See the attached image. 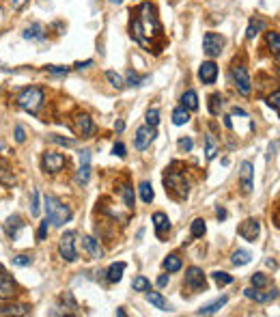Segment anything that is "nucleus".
Masks as SVG:
<instances>
[{
    "label": "nucleus",
    "mask_w": 280,
    "mask_h": 317,
    "mask_svg": "<svg viewBox=\"0 0 280 317\" xmlns=\"http://www.w3.org/2000/svg\"><path fill=\"white\" fill-rule=\"evenodd\" d=\"M132 37L138 41L142 47H153L156 39L162 37V24L158 20V11L151 2H142L132 17Z\"/></svg>",
    "instance_id": "1"
},
{
    "label": "nucleus",
    "mask_w": 280,
    "mask_h": 317,
    "mask_svg": "<svg viewBox=\"0 0 280 317\" xmlns=\"http://www.w3.org/2000/svg\"><path fill=\"white\" fill-rule=\"evenodd\" d=\"M45 216H47V223H52L54 226H63L65 223L71 220L74 212H71L69 205H65L56 196H45Z\"/></svg>",
    "instance_id": "2"
},
{
    "label": "nucleus",
    "mask_w": 280,
    "mask_h": 317,
    "mask_svg": "<svg viewBox=\"0 0 280 317\" xmlns=\"http://www.w3.org/2000/svg\"><path fill=\"white\" fill-rule=\"evenodd\" d=\"M15 101H17V106L24 108L26 112L37 115V110L43 106V101H45V93H43V89H39V87H26V89H22V91L17 93Z\"/></svg>",
    "instance_id": "3"
},
{
    "label": "nucleus",
    "mask_w": 280,
    "mask_h": 317,
    "mask_svg": "<svg viewBox=\"0 0 280 317\" xmlns=\"http://www.w3.org/2000/svg\"><path fill=\"white\" fill-rule=\"evenodd\" d=\"M164 186H166V192H168L172 199H186L188 196V181L183 177L181 171H175V166L166 169V175H164Z\"/></svg>",
    "instance_id": "4"
},
{
    "label": "nucleus",
    "mask_w": 280,
    "mask_h": 317,
    "mask_svg": "<svg viewBox=\"0 0 280 317\" xmlns=\"http://www.w3.org/2000/svg\"><path fill=\"white\" fill-rule=\"evenodd\" d=\"M76 237H78V233L76 231H67L65 235L61 237V242H58V255L63 257L65 261L74 263L78 259V250H76Z\"/></svg>",
    "instance_id": "5"
},
{
    "label": "nucleus",
    "mask_w": 280,
    "mask_h": 317,
    "mask_svg": "<svg viewBox=\"0 0 280 317\" xmlns=\"http://www.w3.org/2000/svg\"><path fill=\"white\" fill-rule=\"evenodd\" d=\"M231 78H233V85L241 95H250L252 93V80H250V74L243 65H233L231 69Z\"/></svg>",
    "instance_id": "6"
},
{
    "label": "nucleus",
    "mask_w": 280,
    "mask_h": 317,
    "mask_svg": "<svg viewBox=\"0 0 280 317\" xmlns=\"http://www.w3.org/2000/svg\"><path fill=\"white\" fill-rule=\"evenodd\" d=\"M183 283L190 291H194V294H199V291H207V278H205V272L200 270V268H188L186 270V278H183Z\"/></svg>",
    "instance_id": "7"
},
{
    "label": "nucleus",
    "mask_w": 280,
    "mask_h": 317,
    "mask_svg": "<svg viewBox=\"0 0 280 317\" xmlns=\"http://www.w3.org/2000/svg\"><path fill=\"white\" fill-rule=\"evenodd\" d=\"M224 47V37L218 33H207L205 37H202V52H205L209 58H216L220 56V52H222Z\"/></svg>",
    "instance_id": "8"
},
{
    "label": "nucleus",
    "mask_w": 280,
    "mask_h": 317,
    "mask_svg": "<svg viewBox=\"0 0 280 317\" xmlns=\"http://www.w3.org/2000/svg\"><path fill=\"white\" fill-rule=\"evenodd\" d=\"M240 188L243 194H250L254 188V164L250 160H243L240 166Z\"/></svg>",
    "instance_id": "9"
},
{
    "label": "nucleus",
    "mask_w": 280,
    "mask_h": 317,
    "mask_svg": "<svg viewBox=\"0 0 280 317\" xmlns=\"http://www.w3.org/2000/svg\"><path fill=\"white\" fill-rule=\"evenodd\" d=\"M65 164H67V158L56 151H45L43 158H41V169L45 173H58V171H63Z\"/></svg>",
    "instance_id": "10"
},
{
    "label": "nucleus",
    "mask_w": 280,
    "mask_h": 317,
    "mask_svg": "<svg viewBox=\"0 0 280 317\" xmlns=\"http://www.w3.org/2000/svg\"><path fill=\"white\" fill-rule=\"evenodd\" d=\"M158 136L156 128H151V125H142V128L136 130V136H134V147L138 149V151H145V149L151 145L153 138Z\"/></svg>",
    "instance_id": "11"
},
{
    "label": "nucleus",
    "mask_w": 280,
    "mask_h": 317,
    "mask_svg": "<svg viewBox=\"0 0 280 317\" xmlns=\"http://www.w3.org/2000/svg\"><path fill=\"white\" fill-rule=\"evenodd\" d=\"M17 294V285L15 280L11 278V274L0 266V300H9Z\"/></svg>",
    "instance_id": "12"
},
{
    "label": "nucleus",
    "mask_w": 280,
    "mask_h": 317,
    "mask_svg": "<svg viewBox=\"0 0 280 317\" xmlns=\"http://www.w3.org/2000/svg\"><path fill=\"white\" fill-rule=\"evenodd\" d=\"M237 233H240V237H243L246 242H257V237L261 233V223L257 218H248V220H243V223L240 225Z\"/></svg>",
    "instance_id": "13"
},
{
    "label": "nucleus",
    "mask_w": 280,
    "mask_h": 317,
    "mask_svg": "<svg viewBox=\"0 0 280 317\" xmlns=\"http://www.w3.org/2000/svg\"><path fill=\"white\" fill-rule=\"evenodd\" d=\"M74 130L78 132L82 138H88V136L95 132V123L91 115H86V112H78V115L74 117Z\"/></svg>",
    "instance_id": "14"
},
{
    "label": "nucleus",
    "mask_w": 280,
    "mask_h": 317,
    "mask_svg": "<svg viewBox=\"0 0 280 317\" xmlns=\"http://www.w3.org/2000/svg\"><path fill=\"white\" fill-rule=\"evenodd\" d=\"M243 296H246L248 300H254V302L265 304V302L276 300V298H278V291H276V289H272V291H261L259 287H248V289H243Z\"/></svg>",
    "instance_id": "15"
},
{
    "label": "nucleus",
    "mask_w": 280,
    "mask_h": 317,
    "mask_svg": "<svg viewBox=\"0 0 280 317\" xmlns=\"http://www.w3.org/2000/svg\"><path fill=\"white\" fill-rule=\"evenodd\" d=\"M88 179H91V151L82 149L80 151V171H78V183L86 186Z\"/></svg>",
    "instance_id": "16"
},
{
    "label": "nucleus",
    "mask_w": 280,
    "mask_h": 317,
    "mask_svg": "<svg viewBox=\"0 0 280 317\" xmlns=\"http://www.w3.org/2000/svg\"><path fill=\"white\" fill-rule=\"evenodd\" d=\"M199 78H200L202 85H213L218 78V65L213 61H205L199 67Z\"/></svg>",
    "instance_id": "17"
},
{
    "label": "nucleus",
    "mask_w": 280,
    "mask_h": 317,
    "mask_svg": "<svg viewBox=\"0 0 280 317\" xmlns=\"http://www.w3.org/2000/svg\"><path fill=\"white\" fill-rule=\"evenodd\" d=\"M151 223H153V229H156V235L160 237V240H164L166 233L170 231L168 216H166L164 212H156V214H153V218H151Z\"/></svg>",
    "instance_id": "18"
},
{
    "label": "nucleus",
    "mask_w": 280,
    "mask_h": 317,
    "mask_svg": "<svg viewBox=\"0 0 280 317\" xmlns=\"http://www.w3.org/2000/svg\"><path fill=\"white\" fill-rule=\"evenodd\" d=\"M24 220H22V216H17V214H13V216H9L7 220H4V225H2V229H4V233L11 237V240H17V235H20V231L24 229Z\"/></svg>",
    "instance_id": "19"
},
{
    "label": "nucleus",
    "mask_w": 280,
    "mask_h": 317,
    "mask_svg": "<svg viewBox=\"0 0 280 317\" xmlns=\"http://www.w3.org/2000/svg\"><path fill=\"white\" fill-rule=\"evenodd\" d=\"M82 248H84V253L91 257V259H101V257H104V248L99 246V240H95L91 235L82 237Z\"/></svg>",
    "instance_id": "20"
},
{
    "label": "nucleus",
    "mask_w": 280,
    "mask_h": 317,
    "mask_svg": "<svg viewBox=\"0 0 280 317\" xmlns=\"http://www.w3.org/2000/svg\"><path fill=\"white\" fill-rule=\"evenodd\" d=\"M145 294H147V302H149V304H153L156 309H160V311H168V313L172 311L170 302L166 300V298H164L162 294H160V291H151V289H147Z\"/></svg>",
    "instance_id": "21"
},
{
    "label": "nucleus",
    "mask_w": 280,
    "mask_h": 317,
    "mask_svg": "<svg viewBox=\"0 0 280 317\" xmlns=\"http://www.w3.org/2000/svg\"><path fill=\"white\" fill-rule=\"evenodd\" d=\"M33 309L28 307V304H4V307H0V315H31Z\"/></svg>",
    "instance_id": "22"
},
{
    "label": "nucleus",
    "mask_w": 280,
    "mask_h": 317,
    "mask_svg": "<svg viewBox=\"0 0 280 317\" xmlns=\"http://www.w3.org/2000/svg\"><path fill=\"white\" fill-rule=\"evenodd\" d=\"M24 39H28V41H43L45 39V28H43V24H39V22H35L31 24V26L24 31Z\"/></svg>",
    "instance_id": "23"
},
{
    "label": "nucleus",
    "mask_w": 280,
    "mask_h": 317,
    "mask_svg": "<svg viewBox=\"0 0 280 317\" xmlns=\"http://www.w3.org/2000/svg\"><path fill=\"white\" fill-rule=\"evenodd\" d=\"M0 183L4 186H15V175H13V169L7 160H0Z\"/></svg>",
    "instance_id": "24"
},
{
    "label": "nucleus",
    "mask_w": 280,
    "mask_h": 317,
    "mask_svg": "<svg viewBox=\"0 0 280 317\" xmlns=\"http://www.w3.org/2000/svg\"><path fill=\"white\" fill-rule=\"evenodd\" d=\"M125 268H127V263H125V261L112 263V266L108 268V272H106V278H108V283H119V280L123 278Z\"/></svg>",
    "instance_id": "25"
},
{
    "label": "nucleus",
    "mask_w": 280,
    "mask_h": 317,
    "mask_svg": "<svg viewBox=\"0 0 280 317\" xmlns=\"http://www.w3.org/2000/svg\"><path fill=\"white\" fill-rule=\"evenodd\" d=\"M218 151H220V145H218L216 136L207 134L205 136V158H207V162H211V160L218 155Z\"/></svg>",
    "instance_id": "26"
},
{
    "label": "nucleus",
    "mask_w": 280,
    "mask_h": 317,
    "mask_svg": "<svg viewBox=\"0 0 280 317\" xmlns=\"http://www.w3.org/2000/svg\"><path fill=\"white\" fill-rule=\"evenodd\" d=\"M226 302H229V298H226V296H222V298H218L216 302H211V304H207V307L199 309V311H196V315H213V313H218V311L222 309Z\"/></svg>",
    "instance_id": "27"
},
{
    "label": "nucleus",
    "mask_w": 280,
    "mask_h": 317,
    "mask_svg": "<svg viewBox=\"0 0 280 317\" xmlns=\"http://www.w3.org/2000/svg\"><path fill=\"white\" fill-rule=\"evenodd\" d=\"M162 266H164V270L168 272V274H175V272L181 270L183 263H181V257H179V255H168V257L164 259Z\"/></svg>",
    "instance_id": "28"
},
{
    "label": "nucleus",
    "mask_w": 280,
    "mask_h": 317,
    "mask_svg": "<svg viewBox=\"0 0 280 317\" xmlns=\"http://www.w3.org/2000/svg\"><path fill=\"white\" fill-rule=\"evenodd\" d=\"M181 106L186 110H196L199 108V95H196V91H186L181 95Z\"/></svg>",
    "instance_id": "29"
},
{
    "label": "nucleus",
    "mask_w": 280,
    "mask_h": 317,
    "mask_svg": "<svg viewBox=\"0 0 280 317\" xmlns=\"http://www.w3.org/2000/svg\"><path fill=\"white\" fill-rule=\"evenodd\" d=\"M138 192H140V199H142V203H151L153 199H156V192H153L151 181H142L140 186H138Z\"/></svg>",
    "instance_id": "30"
},
{
    "label": "nucleus",
    "mask_w": 280,
    "mask_h": 317,
    "mask_svg": "<svg viewBox=\"0 0 280 317\" xmlns=\"http://www.w3.org/2000/svg\"><path fill=\"white\" fill-rule=\"evenodd\" d=\"M265 28V22L259 20V17H254V20H250L248 24V31H246V39H254L259 35V31H263Z\"/></svg>",
    "instance_id": "31"
},
{
    "label": "nucleus",
    "mask_w": 280,
    "mask_h": 317,
    "mask_svg": "<svg viewBox=\"0 0 280 317\" xmlns=\"http://www.w3.org/2000/svg\"><path fill=\"white\" fill-rule=\"evenodd\" d=\"M188 121H190V110H186L183 106L172 110V123L175 125H186Z\"/></svg>",
    "instance_id": "32"
},
{
    "label": "nucleus",
    "mask_w": 280,
    "mask_h": 317,
    "mask_svg": "<svg viewBox=\"0 0 280 317\" xmlns=\"http://www.w3.org/2000/svg\"><path fill=\"white\" fill-rule=\"evenodd\" d=\"M250 259H252V255L243 248H237L233 253V257H231V261H233L235 266H246V263H250Z\"/></svg>",
    "instance_id": "33"
},
{
    "label": "nucleus",
    "mask_w": 280,
    "mask_h": 317,
    "mask_svg": "<svg viewBox=\"0 0 280 317\" xmlns=\"http://www.w3.org/2000/svg\"><path fill=\"white\" fill-rule=\"evenodd\" d=\"M267 47L272 50V54L278 58V50H280V35L276 31H270L267 33Z\"/></svg>",
    "instance_id": "34"
},
{
    "label": "nucleus",
    "mask_w": 280,
    "mask_h": 317,
    "mask_svg": "<svg viewBox=\"0 0 280 317\" xmlns=\"http://www.w3.org/2000/svg\"><path fill=\"white\" fill-rule=\"evenodd\" d=\"M222 106H224L222 95H220V93H213V95H209V112H211V115H220V110H222Z\"/></svg>",
    "instance_id": "35"
},
{
    "label": "nucleus",
    "mask_w": 280,
    "mask_h": 317,
    "mask_svg": "<svg viewBox=\"0 0 280 317\" xmlns=\"http://www.w3.org/2000/svg\"><path fill=\"white\" fill-rule=\"evenodd\" d=\"M121 194H123L125 207H127V209H134V203H136V199H134V188L129 186V183H125V186L121 188Z\"/></svg>",
    "instance_id": "36"
},
{
    "label": "nucleus",
    "mask_w": 280,
    "mask_h": 317,
    "mask_svg": "<svg viewBox=\"0 0 280 317\" xmlns=\"http://www.w3.org/2000/svg\"><path fill=\"white\" fill-rule=\"evenodd\" d=\"M211 278L216 280V285H218V287H224V285H231V283H233V276H231V274L220 272V270L211 272Z\"/></svg>",
    "instance_id": "37"
},
{
    "label": "nucleus",
    "mask_w": 280,
    "mask_h": 317,
    "mask_svg": "<svg viewBox=\"0 0 280 317\" xmlns=\"http://www.w3.org/2000/svg\"><path fill=\"white\" fill-rule=\"evenodd\" d=\"M106 80H108V82H110V85L115 87V89H123V87H125V80H123V78L117 74V71H112V69H108V71H106Z\"/></svg>",
    "instance_id": "38"
},
{
    "label": "nucleus",
    "mask_w": 280,
    "mask_h": 317,
    "mask_svg": "<svg viewBox=\"0 0 280 317\" xmlns=\"http://www.w3.org/2000/svg\"><path fill=\"white\" fill-rule=\"evenodd\" d=\"M192 237H196V240H199V237H202L205 235V231H207V226H205V220L202 218H196L194 223H192Z\"/></svg>",
    "instance_id": "39"
},
{
    "label": "nucleus",
    "mask_w": 280,
    "mask_h": 317,
    "mask_svg": "<svg viewBox=\"0 0 280 317\" xmlns=\"http://www.w3.org/2000/svg\"><path fill=\"white\" fill-rule=\"evenodd\" d=\"M145 80H147V78H140L134 69H129L127 71V78H125V85H127V87H140Z\"/></svg>",
    "instance_id": "40"
},
{
    "label": "nucleus",
    "mask_w": 280,
    "mask_h": 317,
    "mask_svg": "<svg viewBox=\"0 0 280 317\" xmlns=\"http://www.w3.org/2000/svg\"><path fill=\"white\" fill-rule=\"evenodd\" d=\"M250 283H252V287H259V289H263V287H267V283H270V278H267V274L257 272V274H252Z\"/></svg>",
    "instance_id": "41"
},
{
    "label": "nucleus",
    "mask_w": 280,
    "mask_h": 317,
    "mask_svg": "<svg viewBox=\"0 0 280 317\" xmlns=\"http://www.w3.org/2000/svg\"><path fill=\"white\" fill-rule=\"evenodd\" d=\"M132 287H134V291H147V289H151V283H149L147 276H136Z\"/></svg>",
    "instance_id": "42"
},
{
    "label": "nucleus",
    "mask_w": 280,
    "mask_h": 317,
    "mask_svg": "<svg viewBox=\"0 0 280 317\" xmlns=\"http://www.w3.org/2000/svg\"><path fill=\"white\" fill-rule=\"evenodd\" d=\"M47 140H50V142H56V145H63V147H76V145H78L76 140L63 138V136H58V134H50V136H47Z\"/></svg>",
    "instance_id": "43"
},
{
    "label": "nucleus",
    "mask_w": 280,
    "mask_h": 317,
    "mask_svg": "<svg viewBox=\"0 0 280 317\" xmlns=\"http://www.w3.org/2000/svg\"><path fill=\"white\" fill-rule=\"evenodd\" d=\"M147 125H151V128H158V123H160V110L158 108H151V110H147Z\"/></svg>",
    "instance_id": "44"
},
{
    "label": "nucleus",
    "mask_w": 280,
    "mask_h": 317,
    "mask_svg": "<svg viewBox=\"0 0 280 317\" xmlns=\"http://www.w3.org/2000/svg\"><path fill=\"white\" fill-rule=\"evenodd\" d=\"M11 261H13V266H17V268H26V266H31V263H33V257L15 255V257H11Z\"/></svg>",
    "instance_id": "45"
},
{
    "label": "nucleus",
    "mask_w": 280,
    "mask_h": 317,
    "mask_svg": "<svg viewBox=\"0 0 280 317\" xmlns=\"http://www.w3.org/2000/svg\"><path fill=\"white\" fill-rule=\"evenodd\" d=\"M61 304H67L71 311H78V302L74 300V294H71V291H65V294L61 296Z\"/></svg>",
    "instance_id": "46"
},
{
    "label": "nucleus",
    "mask_w": 280,
    "mask_h": 317,
    "mask_svg": "<svg viewBox=\"0 0 280 317\" xmlns=\"http://www.w3.org/2000/svg\"><path fill=\"white\" fill-rule=\"evenodd\" d=\"M41 205H39V190H33V199H31V216H39Z\"/></svg>",
    "instance_id": "47"
},
{
    "label": "nucleus",
    "mask_w": 280,
    "mask_h": 317,
    "mask_svg": "<svg viewBox=\"0 0 280 317\" xmlns=\"http://www.w3.org/2000/svg\"><path fill=\"white\" fill-rule=\"evenodd\" d=\"M45 71L47 74H54V76H63V74H69V67H63V65H47Z\"/></svg>",
    "instance_id": "48"
},
{
    "label": "nucleus",
    "mask_w": 280,
    "mask_h": 317,
    "mask_svg": "<svg viewBox=\"0 0 280 317\" xmlns=\"http://www.w3.org/2000/svg\"><path fill=\"white\" fill-rule=\"evenodd\" d=\"M179 149L181 151H192L194 149V142H192V138H188V136H183V138H179Z\"/></svg>",
    "instance_id": "49"
},
{
    "label": "nucleus",
    "mask_w": 280,
    "mask_h": 317,
    "mask_svg": "<svg viewBox=\"0 0 280 317\" xmlns=\"http://www.w3.org/2000/svg\"><path fill=\"white\" fill-rule=\"evenodd\" d=\"M47 229H50V226H47V218H45L43 223L39 225V231H37V240H39V242H43L45 237H47Z\"/></svg>",
    "instance_id": "50"
},
{
    "label": "nucleus",
    "mask_w": 280,
    "mask_h": 317,
    "mask_svg": "<svg viewBox=\"0 0 280 317\" xmlns=\"http://www.w3.org/2000/svg\"><path fill=\"white\" fill-rule=\"evenodd\" d=\"M278 99H280V91L276 89V91H274V93L270 95V97H267V104H270V106H272V108L276 110V112H278Z\"/></svg>",
    "instance_id": "51"
},
{
    "label": "nucleus",
    "mask_w": 280,
    "mask_h": 317,
    "mask_svg": "<svg viewBox=\"0 0 280 317\" xmlns=\"http://www.w3.org/2000/svg\"><path fill=\"white\" fill-rule=\"evenodd\" d=\"M112 153L119 155V158H125V155H127V153H125V145H123V142H115V147H112Z\"/></svg>",
    "instance_id": "52"
},
{
    "label": "nucleus",
    "mask_w": 280,
    "mask_h": 317,
    "mask_svg": "<svg viewBox=\"0 0 280 317\" xmlns=\"http://www.w3.org/2000/svg\"><path fill=\"white\" fill-rule=\"evenodd\" d=\"M15 140H17V142H24V140H26V132H24V128H22L20 123L15 125Z\"/></svg>",
    "instance_id": "53"
},
{
    "label": "nucleus",
    "mask_w": 280,
    "mask_h": 317,
    "mask_svg": "<svg viewBox=\"0 0 280 317\" xmlns=\"http://www.w3.org/2000/svg\"><path fill=\"white\" fill-rule=\"evenodd\" d=\"M276 151H278V140H274L270 145V149H267V160H272L274 155H276Z\"/></svg>",
    "instance_id": "54"
},
{
    "label": "nucleus",
    "mask_w": 280,
    "mask_h": 317,
    "mask_svg": "<svg viewBox=\"0 0 280 317\" xmlns=\"http://www.w3.org/2000/svg\"><path fill=\"white\" fill-rule=\"evenodd\" d=\"M88 65H93V58H86V61H80V63H76L74 67H76V69H84V67H88Z\"/></svg>",
    "instance_id": "55"
},
{
    "label": "nucleus",
    "mask_w": 280,
    "mask_h": 317,
    "mask_svg": "<svg viewBox=\"0 0 280 317\" xmlns=\"http://www.w3.org/2000/svg\"><path fill=\"white\" fill-rule=\"evenodd\" d=\"M156 283H158V287H166V285H168V274H162V276H158Z\"/></svg>",
    "instance_id": "56"
},
{
    "label": "nucleus",
    "mask_w": 280,
    "mask_h": 317,
    "mask_svg": "<svg viewBox=\"0 0 280 317\" xmlns=\"http://www.w3.org/2000/svg\"><path fill=\"white\" fill-rule=\"evenodd\" d=\"M216 216H218V220H226V216H229V214H226L224 207H218V209H216Z\"/></svg>",
    "instance_id": "57"
},
{
    "label": "nucleus",
    "mask_w": 280,
    "mask_h": 317,
    "mask_svg": "<svg viewBox=\"0 0 280 317\" xmlns=\"http://www.w3.org/2000/svg\"><path fill=\"white\" fill-rule=\"evenodd\" d=\"M233 115H235V117H248V112L241 110V108H237V106H235V108H233Z\"/></svg>",
    "instance_id": "58"
},
{
    "label": "nucleus",
    "mask_w": 280,
    "mask_h": 317,
    "mask_svg": "<svg viewBox=\"0 0 280 317\" xmlns=\"http://www.w3.org/2000/svg\"><path fill=\"white\" fill-rule=\"evenodd\" d=\"M26 4V0H13V9H22Z\"/></svg>",
    "instance_id": "59"
},
{
    "label": "nucleus",
    "mask_w": 280,
    "mask_h": 317,
    "mask_svg": "<svg viewBox=\"0 0 280 317\" xmlns=\"http://www.w3.org/2000/svg\"><path fill=\"white\" fill-rule=\"evenodd\" d=\"M224 125H226V128H229V130L233 128V121H231V115H226V117H224Z\"/></svg>",
    "instance_id": "60"
},
{
    "label": "nucleus",
    "mask_w": 280,
    "mask_h": 317,
    "mask_svg": "<svg viewBox=\"0 0 280 317\" xmlns=\"http://www.w3.org/2000/svg\"><path fill=\"white\" fill-rule=\"evenodd\" d=\"M115 130H117V132H123V130H125V123H123V121H117V123H115Z\"/></svg>",
    "instance_id": "61"
},
{
    "label": "nucleus",
    "mask_w": 280,
    "mask_h": 317,
    "mask_svg": "<svg viewBox=\"0 0 280 317\" xmlns=\"http://www.w3.org/2000/svg\"><path fill=\"white\" fill-rule=\"evenodd\" d=\"M108 2H110V4H121L123 0H108Z\"/></svg>",
    "instance_id": "62"
},
{
    "label": "nucleus",
    "mask_w": 280,
    "mask_h": 317,
    "mask_svg": "<svg viewBox=\"0 0 280 317\" xmlns=\"http://www.w3.org/2000/svg\"><path fill=\"white\" fill-rule=\"evenodd\" d=\"M2 147H4V145H2V140H0V151H2Z\"/></svg>",
    "instance_id": "63"
}]
</instances>
